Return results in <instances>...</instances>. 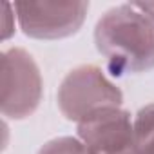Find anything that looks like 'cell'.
Returning a JSON list of instances; mask_svg holds the SVG:
<instances>
[{"label": "cell", "mask_w": 154, "mask_h": 154, "mask_svg": "<svg viewBox=\"0 0 154 154\" xmlns=\"http://www.w3.org/2000/svg\"><path fill=\"white\" fill-rule=\"evenodd\" d=\"M78 138L89 154H140L131 114L120 107L102 109L82 120Z\"/></svg>", "instance_id": "5"}, {"label": "cell", "mask_w": 154, "mask_h": 154, "mask_svg": "<svg viewBox=\"0 0 154 154\" xmlns=\"http://www.w3.org/2000/svg\"><path fill=\"white\" fill-rule=\"evenodd\" d=\"M38 154H89V150L80 138L60 136L47 141L38 150Z\"/></svg>", "instance_id": "7"}, {"label": "cell", "mask_w": 154, "mask_h": 154, "mask_svg": "<svg viewBox=\"0 0 154 154\" xmlns=\"http://www.w3.org/2000/svg\"><path fill=\"white\" fill-rule=\"evenodd\" d=\"M94 44L114 76L154 69V20L132 4L102 15L94 27Z\"/></svg>", "instance_id": "1"}, {"label": "cell", "mask_w": 154, "mask_h": 154, "mask_svg": "<svg viewBox=\"0 0 154 154\" xmlns=\"http://www.w3.org/2000/svg\"><path fill=\"white\" fill-rule=\"evenodd\" d=\"M56 102L60 112L69 120L80 123L87 116L111 107H120L123 94L103 71L96 65L74 67L62 80Z\"/></svg>", "instance_id": "2"}, {"label": "cell", "mask_w": 154, "mask_h": 154, "mask_svg": "<svg viewBox=\"0 0 154 154\" xmlns=\"http://www.w3.org/2000/svg\"><path fill=\"white\" fill-rule=\"evenodd\" d=\"M140 154H154V103L141 107L132 122Z\"/></svg>", "instance_id": "6"}, {"label": "cell", "mask_w": 154, "mask_h": 154, "mask_svg": "<svg viewBox=\"0 0 154 154\" xmlns=\"http://www.w3.org/2000/svg\"><path fill=\"white\" fill-rule=\"evenodd\" d=\"M134 8H138L140 11H143L145 15H149L154 20V2H132Z\"/></svg>", "instance_id": "9"}, {"label": "cell", "mask_w": 154, "mask_h": 154, "mask_svg": "<svg viewBox=\"0 0 154 154\" xmlns=\"http://www.w3.org/2000/svg\"><path fill=\"white\" fill-rule=\"evenodd\" d=\"M2 62V96L0 109L6 118L24 120L31 116L44 93L42 74L35 58L22 47H9L0 54Z\"/></svg>", "instance_id": "3"}, {"label": "cell", "mask_w": 154, "mask_h": 154, "mask_svg": "<svg viewBox=\"0 0 154 154\" xmlns=\"http://www.w3.org/2000/svg\"><path fill=\"white\" fill-rule=\"evenodd\" d=\"M11 4L6 2L4 4V33H2V38L8 40L13 33H15V24H11V20H15V15H11Z\"/></svg>", "instance_id": "8"}, {"label": "cell", "mask_w": 154, "mask_h": 154, "mask_svg": "<svg viewBox=\"0 0 154 154\" xmlns=\"http://www.w3.org/2000/svg\"><path fill=\"white\" fill-rule=\"evenodd\" d=\"M18 26L26 36L60 40L78 33L89 11V2H15Z\"/></svg>", "instance_id": "4"}]
</instances>
